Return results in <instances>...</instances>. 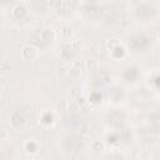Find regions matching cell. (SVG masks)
<instances>
[{
  "label": "cell",
  "mask_w": 160,
  "mask_h": 160,
  "mask_svg": "<svg viewBox=\"0 0 160 160\" xmlns=\"http://www.w3.org/2000/svg\"><path fill=\"white\" fill-rule=\"evenodd\" d=\"M104 144L100 141V140H95L92 144H91V149L94 150V151H102L104 150Z\"/></svg>",
  "instance_id": "5b68a950"
},
{
  "label": "cell",
  "mask_w": 160,
  "mask_h": 160,
  "mask_svg": "<svg viewBox=\"0 0 160 160\" xmlns=\"http://www.w3.org/2000/svg\"><path fill=\"white\" fill-rule=\"evenodd\" d=\"M69 74V70L65 68V66H58L56 68V75L59 76V78H64V76H66Z\"/></svg>",
  "instance_id": "8992f818"
},
{
  "label": "cell",
  "mask_w": 160,
  "mask_h": 160,
  "mask_svg": "<svg viewBox=\"0 0 160 160\" xmlns=\"http://www.w3.org/2000/svg\"><path fill=\"white\" fill-rule=\"evenodd\" d=\"M10 121H11L12 126H16V128H18V126L24 125V122H25V118H24V115H22L21 112L16 111V112H12V114H11Z\"/></svg>",
  "instance_id": "7a4b0ae2"
},
{
  "label": "cell",
  "mask_w": 160,
  "mask_h": 160,
  "mask_svg": "<svg viewBox=\"0 0 160 160\" xmlns=\"http://www.w3.org/2000/svg\"><path fill=\"white\" fill-rule=\"evenodd\" d=\"M106 46H108L109 50H114V49H116V48L119 46V41H118L116 39H110V40L106 42Z\"/></svg>",
  "instance_id": "52a82bcc"
},
{
  "label": "cell",
  "mask_w": 160,
  "mask_h": 160,
  "mask_svg": "<svg viewBox=\"0 0 160 160\" xmlns=\"http://www.w3.org/2000/svg\"><path fill=\"white\" fill-rule=\"evenodd\" d=\"M131 4H140V2H142L144 0H129Z\"/></svg>",
  "instance_id": "7c38bea8"
},
{
  "label": "cell",
  "mask_w": 160,
  "mask_h": 160,
  "mask_svg": "<svg viewBox=\"0 0 160 160\" xmlns=\"http://www.w3.org/2000/svg\"><path fill=\"white\" fill-rule=\"evenodd\" d=\"M40 38L44 41H52L55 40V32L51 29H44L40 31Z\"/></svg>",
  "instance_id": "3957f363"
},
{
  "label": "cell",
  "mask_w": 160,
  "mask_h": 160,
  "mask_svg": "<svg viewBox=\"0 0 160 160\" xmlns=\"http://www.w3.org/2000/svg\"><path fill=\"white\" fill-rule=\"evenodd\" d=\"M12 15L16 18V19H21L26 15V8L22 5V4H18L14 9H12Z\"/></svg>",
  "instance_id": "277c9868"
},
{
  "label": "cell",
  "mask_w": 160,
  "mask_h": 160,
  "mask_svg": "<svg viewBox=\"0 0 160 160\" xmlns=\"http://www.w3.org/2000/svg\"><path fill=\"white\" fill-rule=\"evenodd\" d=\"M9 139V131L6 129H0V141H5Z\"/></svg>",
  "instance_id": "ba28073f"
},
{
  "label": "cell",
  "mask_w": 160,
  "mask_h": 160,
  "mask_svg": "<svg viewBox=\"0 0 160 160\" xmlns=\"http://www.w3.org/2000/svg\"><path fill=\"white\" fill-rule=\"evenodd\" d=\"M62 0H50V5L52 6V8H60L61 5H62Z\"/></svg>",
  "instance_id": "30bf717a"
},
{
  "label": "cell",
  "mask_w": 160,
  "mask_h": 160,
  "mask_svg": "<svg viewBox=\"0 0 160 160\" xmlns=\"http://www.w3.org/2000/svg\"><path fill=\"white\" fill-rule=\"evenodd\" d=\"M21 55L26 60H34L38 58V49L31 44H25L21 48Z\"/></svg>",
  "instance_id": "6da1fadb"
},
{
  "label": "cell",
  "mask_w": 160,
  "mask_h": 160,
  "mask_svg": "<svg viewBox=\"0 0 160 160\" xmlns=\"http://www.w3.org/2000/svg\"><path fill=\"white\" fill-rule=\"evenodd\" d=\"M81 95V89L80 88H72V90H71V96L72 98H78V96H80Z\"/></svg>",
  "instance_id": "9c48e42d"
},
{
  "label": "cell",
  "mask_w": 160,
  "mask_h": 160,
  "mask_svg": "<svg viewBox=\"0 0 160 160\" xmlns=\"http://www.w3.org/2000/svg\"><path fill=\"white\" fill-rule=\"evenodd\" d=\"M61 32H62V35H65V36H70V35L72 34V31H71V29H70V28H68V26H65V28H62V30H61Z\"/></svg>",
  "instance_id": "8fae6325"
},
{
  "label": "cell",
  "mask_w": 160,
  "mask_h": 160,
  "mask_svg": "<svg viewBox=\"0 0 160 160\" xmlns=\"http://www.w3.org/2000/svg\"><path fill=\"white\" fill-rule=\"evenodd\" d=\"M62 1H71V0H62Z\"/></svg>",
  "instance_id": "4fadbf2b"
}]
</instances>
